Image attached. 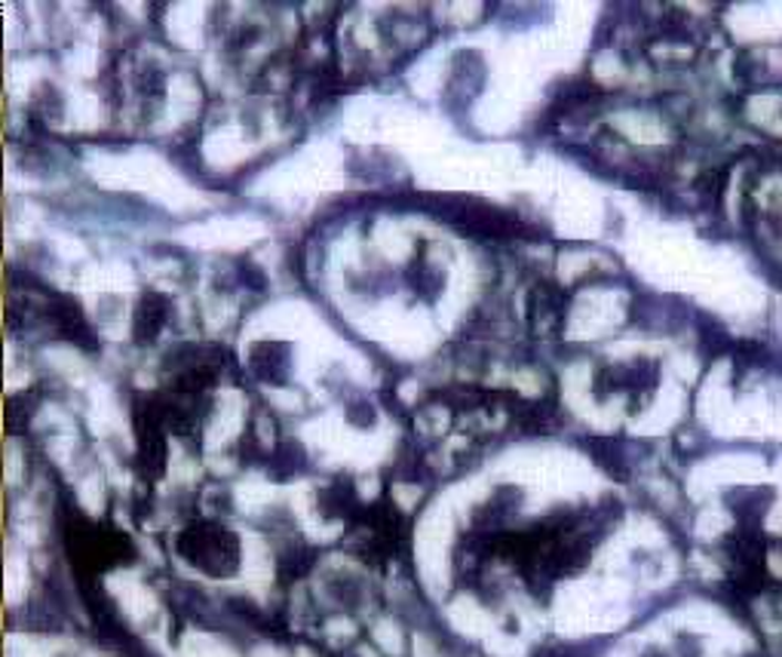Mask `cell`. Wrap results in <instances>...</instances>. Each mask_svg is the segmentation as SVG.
Masks as SVG:
<instances>
[{
	"mask_svg": "<svg viewBox=\"0 0 782 657\" xmlns=\"http://www.w3.org/2000/svg\"><path fill=\"white\" fill-rule=\"evenodd\" d=\"M135 439H138V467L145 480H160L166 470V427L150 397L135 406Z\"/></svg>",
	"mask_w": 782,
	"mask_h": 657,
	"instance_id": "4",
	"label": "cell"
},
{
	"mask_svg": "<svg viewBox=\"0 0 782 657\" xmlns=\"http://www.w3.org/2000/svg\"><path fill=\"white\" fill-rule=\"evenodd\" d=\"M439 219L455 225L458 231L476 233V237H519L525 228L498 206L479 204V200H460V197H446L436 204Z\"/></svg>",
	"mask_w": 782,
	"mask_h": 657,
	"instance_id": "3",
	"label": "cell"
},
{
	"mask_svg": "<svg viewBox=\"0 0 782 657\" xmlns=\"http://www.w3.org/2000/svg\"><path fill=\"white\" fill-rule=\"evenodd\" d=\"M67 550L74 556L81 577L102 575L105 569L126 565V560L135 556V548L126 534L111 525H93L86 520H77L67 529Z\"/></svg>",
	"mask_w": 782,
	"mask_h": 657,
	"instance_id": "2",
	"label": "cell"
},
{
	"mask_svg": "<svg viewBox=\"0 0 782 657\" xmlns=\"http://www.w3.org/2000/svg\"><path fill=\"white\" fill-rule=\"evenodd\" d=\"M289 359H292L289 344L261 342V344H256V351L249 354V369L256 372L261 382L283 384L285 372H289Z\"/></svg>",
	"mask_w": 782,
	"mask_h": 657,
	"instance_id": "7",
	"label": "cell"
},
{
	"mask_svg": "<svg viewBox=\"0 0 782 657\" xmlns=\"http://www.w3.org/2000/svg\"><path fill=\"white\" fill-rule=\"evenodd\" d=\"M320 507H323L325 517H341V520H347V517H353V513L359 510V501H356V492H353L351 482L337 480L320 494Z\"/></svg>",
	"mask_w": 782,
	"mask_h": 657,
	"instance_id": "8",
	"label": "cell"
},
{
	"mask_svg": "<svg viewBox=\"0 0 782 657\" xmlns=\"http://www.w3.org/2000/svg\"><path fill=\"white\" fill-rule=\"evenodd\" d=\"M313 560H316V553H313V550H307V548L292 550V553H285L283 562H280V572H283V577L292 575V581H295V577H301L304 572H307V569H311Z\"/></svg>",
	"mask_w": 782,
	"mask_h": 657,
	"instance_id": "9",
	"label": "cell"
},
{
	"mask_svg": "<svg viewBox=\"0 0 782 657\" xmlns=\"http://www.w3.org/2000/svg\"><path fill=\"white\" fill-rule=\"evenodd\" d=\"M166 320H169V302L163 299L160 292L148 289V292L142 295L138 307H135V320H133L135 342L138 344L154 342V338L163 332V326H166Z\"/></svg>",
	"mask_w": 782,
	"mask_h": 657,
	"instance_id": "6",
	"label": "cell"
},
{
	"mask_svg": "<svg viewBox=\"0 0 782 657\" xmlns=\"http://www.w3.org/2000/svg\"><path fill=\"white\" fill-rule=\"evenodd\" d=\"M50 323H53V328L65 342L77 344L83 351H95L98 347L93 326H90V320H86L81 304L74 302V299H53V304H50Z\"/></svg>",
	"mask_w": 782,
	"mask_h": 657,
	"instance_id": "5",
	"label": "cell"
},
{
	"mask_svg": "<svg viewBox=\"0 0 782 657\" xmlns=\"http://www.w3.org/2000/svg\"><path fill=\"white\" fill-rule=\"evenodd\" d=\"M178 556L209 577H230L240 569V538L216 520L190 522L178 534Z\"/></svg>",
	"mask_w": 782,
	"mask_h": 657,
	"instance_id": "1",
	"label": "cell"
}]
</instances>
